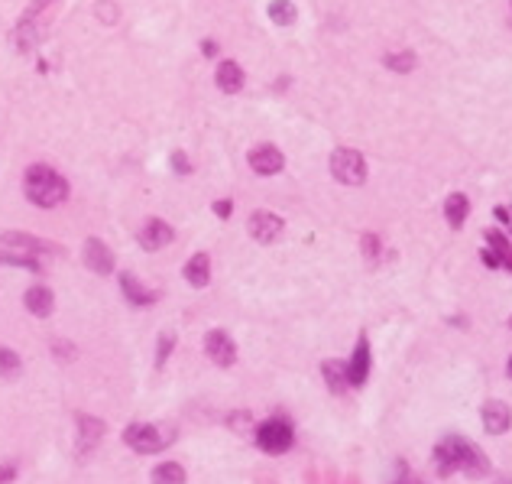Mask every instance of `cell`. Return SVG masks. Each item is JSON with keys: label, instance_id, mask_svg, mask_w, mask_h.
I'll list each match as a JSON object with an SVG mask.
<instances>
[{"label": "cell", "instance_id": "1", "mask_svg": "<svg viewBox=\"0 0 512 484\" xmlns=\"http://www.w3.org/2000/svg\"><path fill=\"white\" fill-rule=\"evenodd\" d=\"M26 199L39 209H56L68 199V182L49 166L26 169Z\"/></svg>", "mask_w": 512, "mask_h": 484}, {"label": "cell", "instance_id": "2", "mask_svg": "<svg viewBox=\"0 0 512 484\" xmlns=\"http://www.w3.org/2000/svg\"><path fill=\"white\" fill-rule=\"evenodd\" d=\"M295 436H292V426L289 423H282V419H270V423H263L256 429V446L263 452H270V455H282V452H289Z\"/></svg>", "mask_w": 512, "mask_h": 484}, {"label": "cell", "instance_id": "3", "mask_svg": "<svg viewBox=\"0 0 512 484\" xmlns=\"http://www.w3.org/2000/svg\"><path fill=\"white\" fill-rule=\"evenodd\" d=\"M123 442L130 448H137V452H143V455H153V452H159V448L169 446V432L159 426H143V423H133V426H127V432H123Z\"/></svg>", "mask_w": 512, "mask_h": 484}, {"label": "cell", "instance_id": "4", "mask_svg": "<svg viewBox=\"0 0 512 484\" xmlns=\"http://www.w3.org/2000/svg\"><path fill=\"white\" fill-rule=\"evenodd\" d=\"M331 172H334L337 182L344 186H360L366 179V162L357 150H337L331 156Z\"/></svg>", "mask_w": 512, "mask_h": 484}, {"label": "cell", "instance_id": "5", "mask_svg": "<svg viewBox=\"0 0 512 484\" xmlns=\"http://www.w3.org/2000/svg\"><path fill=\"white\" fill-rule=\"evenodd\" d=\"M464 448H467V439H460V436L441 439L438 446H435V465H438V475H451V471L460 468Z\"/></svg>", "mask_w": 512, "mask_h": 484}, {"label": "cell", "instance_id": "6", "mask_svg": "<svg viewBox=\"0 0 512 484\" xmlns=\"http://www.w3.org/2000/svg\"><path fill=\"white\" fill-rule=\"evenodd\" d=\"M205 351H208V358H211L215 364H221V368H231V364L237 361V348H233V342H231V335L227 332H208Z\"/></svg>", "mask_w": 512, "mask_h": 484}, {"label": "cell", "instance_id": "7", "mask_svg": "<svg viewBox=\"0 0 512 484\" xmlns=\"http://www.w3.org/2000/svg\"><path fill=\"white\" fill-rule=\"evenodd\" d=\"M0 244L13 247V250H33V254H59L56 244L39 241V238H33V234H23V231H3V234H0Z\"/></svg>", "mask_w": 512, "mask_h": 484}, {"label": "cell", "instance_id": "8", "mask_svg": "<svg viewBox=\"0 0 512 484\" xmlns=\"http://www.w3.org/2000/svg\"><path fill=\"white\" fill-rule=\"evenodd\" d=\"M250 234H253V241L270 244V241H276L282 234V218L272 215V211H256L250 218Z\"/></svg>", "mask_w": 512, "mask_h": 484}, {"label": "cell", "instance_id": "9", "mask_svg": "<svg viewBox=\"0 0 512 484\" xmlns=\"http://www.w3.org/2000/svg\"><path fill=\"white\" fill-rule=\"evenodd\" d=\"M480 416H483V429L490 432V436H503L506 429L512 426V413H509V407H506L503 400H490Z\"/></svg>", "mask_w": 512, "mask_h": 484}, {"label": "cell", "instance_id": "10", "mask_svg": "<svg viewBox=\"0 0 512 484\" xmlns=\"http://www.w3.org/2000/svg\"><path fill=\"white\" fill-rule=\"evenodd\" d=\"M282 153L276 150V146H256V150L250 153V166H253V172H260V176H276V172L282 169Z\"/></svg>", "mask_w": 512, "mask_h": 484}, {"label": "cell", "instance_id": "11", "mask_svg": "<svg viewBox=\"0 0 512 484\" xmlns=\"http://www.w3.org/2000/svg\"><path fill=\"white\" fill-rule=\"evenodd\" d=\"M366 377H370V345H366V338H360L354 358L347 364V380H350V387H360V384H366Z\"/></svg>", "mask_w": 512, "mask_h": 484}, {"label": "cell", "instance_id": "12", "mask_svg": "<svg viewBox=\"0 0 512 484\" xmlns=\"http://www.w3.org/2000/svg\"><path fill=\"white\" fill-rule=\"evenodd\" d=\"M172 228H169L166 221H159V218H153V221H146L143 225V231H140V244L146 247V250H159V247H166V244H172Z\"/></svg>", "mask_w": 512, "mask_h": 484}, {"label": "cell", "instance_id": "13", "mask_svg": "<svg viewBox=\"0 0 512 484\" xmlns=\"http://www.w3.org/2000/svg\"><path fill=\"white\" fill-rule=\"evenodd\" d=\"M84 264L91 266L94 273H111L114 270V254L107 250V244H101L98 238H91L84 244Z\"/></svg>", "mask_w": 512, "mask_h": 484}, {"label": "cell", "instance_id": "14", "mask_svg": "<svg viewBox=\"0 0 512 484\" xmlns=\"http://www.w3.org/2000/svg\"><path fill=\"white\" fill-rule=\"evenodd\" d=\"M217 88L227 91V95H237L243 88V68L237 62H221L217 66Z\"/></svg>", "mask_w": 512, "mask_h": 484}, {"label": "cell", "instance_id": "15", "mask_svg": "<svg viewBox=\"0 0 512 484\" xmlns=\"http://www.w3.org/2000/svg\"><path fill=\"white\" fill-rule=\"evenodd\" d=\"M23 303H26V309L33 315H39V319H46V315L52 312V293H49L46 286H29L26 296H23Z\"/></svg>", "mask_w": 512, "mask_h": 484}, {"label": "cell", "instance_id": "16", "mask_svg": "<svg viewBox=\"0 0 512 484\" xmlns=\"http://www.w3.org/2000/svg\"><path fill=\"white\" fill-rule=\"evenodd\" d=\"M185 280L192 286H208V280H211V260H208V254H195L192 260L185 264Z\"/></svg>", "mask_w": 512, "mask_h": 484}, {"label": "cell", "instance_id": "17", "mask_svg": "<svg viewBox=\"0 0 512 484\" xmlns=\"http://www.w3.org/2000/svg\"><path fill=\"white\" fill-rule=\"evenodd\" d=\"M460 468H464L470 478H480V475H486V471H490V458H486L480 448H474L470 442H467L464 458H460Z\"/></svg>", "mask_w": 512, "mask_h": 484}, {"label": "cell", "instance_id": "18", "mask_svg": "<svg viewBox=\"0 0 512 484\" xmlns=\"http://www.w3.org/2000/svg\"><path fill=\"white\" fill-rule=\"evenodd\" d=\"M467 211H470V205H467V195H460V192H454V195L444 202V218L451 228H460V225H464Z\"/></svg>", "mask_w": 512, "mask_h": 484}, {"label": "cell", "instance_id": "19", "mask_svg": "<svg viewBox=\"0 0 512 484\" xmlns=\"http://www.w3.org/2000/svg\"><path fill=\"white\" fill-rule=\"evenodd\" d=\"M321 374H325V380H327V387L334 390V393H344L347 390V364L344 361H325L321 364Z\"/></svg>", "mask_w": 512, "mask_h": 484}, {"label": "cell", "instance_id": "20", "mask_svg": "<svg viewBox=\"0 0 512 484\" xmlns=\"http://www.w3.org/2000/svg\"><path fill=\"white\" fill-rule=\"evenodd\" d=\"M121 286H123V296H127V299H130L133 305H149V303H156V293L143 289L140 280H133L130 273H123V276H121Z\"/></svg>", "mask_w": 512, "mask_h": 484}, {"label": "cell", "instance_id": "21", "mask_svg": "<svg viewBox=\"0 0 512 484\" xmlns=\"http://www.w3.org/2000/svg\"><path fill=\"white\" fill-rule=\"evenodd\" d=\"M104 436V423L94 416H78V442H82L84 448H91L98 439Z\"/></svg>", "mask_w": 512, "mask_h": 484}, {"label": "cell", "instance_id": "22", "mask_svg": "<svg viewBox=\"0 0 512 484\" xmlns=\"http://www.w3.org/2000/svg\"><path fill=\"white\" fill-rule=\"evenodd\" d=\"M298 17V10L292 0H272L270 3V20L276 23V27H292Z\"/></svg>", "mask_w": 512, "mask_h": 484}, {"label": "cell", "instance_id": "23", "mask_svg": "<svg viewBox=\"0 0 512 484\" xmlns=\"http://www.w3.org/2000/svg\"><path fill=\"white\" fill-rule=\"evenodd\" d=\"M153 484H185V468L176 462H166L153 471Z\"/></svg>", "mask_w": 512, "mask_h": 484}, {"label": "cell", "instance_id": "24", "mask_svg": "<svg viewBox=\"0 0 512 484\" xmlns=\"http://www.w3.org/2000/svg\"><path fill=\"white\" fill-rule=\"evenodd\" d=\"M20 374V358L10 348H0V377H17Z\"/></svg>", "mask_w": 512, "mask_h": 484}, {"label": "cell", "instance_id": "25", "mask_svg": "<svg viewBox=\"0 0 512 484\" xmlns=\"http://www.w3.org/2000/svg\"><path fill=\"white\" fill-rule=\"evenodd\" d=\"M386 66H389L392 72H412V68H415V56H412V52H389V56H386Z\"/></svg>", "mask_w": 512, "mask_h": 484}, {"label": "cell", "instance_id": "26", "mask_svg": "<svg viewBox=\"0 0 512 484\" xmlns=\"http://www.w3.org/2000/svg\"><path fill=\"white\" fill-rule=\"evenodd\" d=\"M17 46L23 49V52H29V49L36 46V29H33V20H23L17 29Z\"/></svg>", "mask_w": 512, "mask_h": 484}, {"label": "cell", "instance_id": "27", "mask_svg": "<svg viewBox=\"0 0 512 484\" xmlns=\"http://www.w3.org/2000/svg\"><path fill=\"white\" fill-rule=\"evenodd\" d=\"M172 345H176V335H162V338H159V348H156V364L159 368H162V364L169 361V351H172Z\"/></svg>", "mask_w": 512, "mask_h": 484}, {"label": "cell", "instance_id": "28", "mask_svg": "<svg viewBox=\"0 0 512 484\" xmlns=\"http://www.w3.org/2000/svg\"><path fill=\"white\" fill-rule=\"evenodd\" d=\"M364 257L370 260V264L380 257V238H376L373 231H366V234H364Z\"/></svg>", "mask_w": 512, "mask_h": 484}, {"label": "cell", "instance_id": "29", "mask_svg": "<svg viewBox=\"0 0 512 484\" xmlns=\"http://www.w3.org/2000/svg\"><path fill=\"white\" fill-rule=\"evenodd\" d=\"M486 244L493 250H499V254H509V241H506L503 231H486Z\"/></svg>", "mask_w": 512, "mask_h": 484}, {"label": "cell", "instance_id": "30", "mask_svg": "<svg viewBox=\"0 0 512 484\" xmlns=\"http://www.w3.org/2000/svg\"><path fill=\"white\" fill-rule=\"evenodd\" d=\"M496 218L503 221V225H506V231H509V234H512V205H499V209H496Z\"/></svg>", "mask_w": 512, "mask_h": 484}, {"label": "cell", "instance_id": "31", "mask_svg": "<svg viewBox=\"0 0 512 484\" xmlns=\"http://www.w3.org/2000/svg\"><path fill=\"white\" fill-rule=\"evenodd\" d=\"M172 169H176V172H188V169H192V162L185 160V153H172Z\"/></svg>", "mask_w": 512, "mask_h": 484}, {"label": "cell", "instance_id": "32", "mask_svg": "<svg viewBox=\"0 0 512 484\" xmlns=\"http://www.w3.org/2000/svg\"><path fill=\"white\" fill-rule=\"evenodd\" d=\"M49 3H52V0H36V3H29V10H26V13H23V20H33V17H36V13H39V10H46Z\"/></svg>", "mask_w": 512, "mask_h": 484}, {"label": "cell", "instance_id": "33", "mask_svg": "<svg viewBox=\"0 0 512 484\" xmlns=\"http://www.w3.org/2000/svg\"><path fill=\"white\" fill-rule=\"evenodd\" d=\"M231 209H233V205H231V202H227V199H224V202H215L217 218H227V215H231Z\"/></svg>", "mask_w": 512, "mask_h": 484}, {"label": "cell", "instance_id": "34", "mask_svg": "<svg viewBox=\"0 0 512 484\" xmlns=\"http://www.w3.org/2000/svg\"><path fill=\"white\" fill-rule=\"evenodd\" d=\"M13 481V468L10 465H0V484H10Z\"/></svg>", "mask_w": 512, "mask_h": 484}, {"label": "cell", "instance_id": "35", "mask_svg": "<svg viewBox=\"0 0 512 484\" xmlns=\"http://www.w3.org/2000/svg\"><path fill=\"white\" fill-rule=\"evenodd\" d=\"M201 49H205V56H217V43H211V39H208Z\"/></svg>", "mask_w": 512, "mask_h": 484}, {"label": "cell", "instance_id": "36", "mask_svg": "<svg viewBox=\"0 0 512 484\" xmlns=\"http://www.w3.org/2000/svg\"><path fill=\"white\" fill-rule=\"evenodd\" d=\"M506 370H509V377H512V358H509V368H506Z\"/></svg>", "mask_w": 512, "mask_h": 484}]
</instances>
